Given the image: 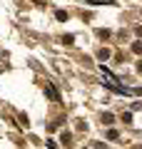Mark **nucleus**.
Instances as JSON below:
<instances>
[{
	"instance_id": "obj_4",
	"label": "nucleus",
	"mask_w": 142,
	"mask_h": 149,
	"mask_svg": "<svg viewBox=\"0 0 142 149\" xmlns=\"http://www.w3.org/2000/svg\"><path fill=\"white\" fill-rule=\"evenodd\" d=\"M140 72H142V62H140Z\"/></svg>"
},
{
	"instance_id": "obj_1",
	"label": "nucleus",
	"mask_w": 142,
	"mask_h": 149,
	"mask_svg": "<svg viewBox=\"0 0 142 149\" xmlns=\"http://www.w3.org/2000/svg\"><path fill=\"white\" fill-rule=\"evenodd\" d=\"M102 74H105V85L110 87L112 92H117V95H137L135 90H127V87H120V82H117L115 77H112V72L105 67V65H102Z\"/></svg>"
},
{
	"instance_id": "obj_3",
	"label": "nucleus",
	"mask_w": 142,
	"mask_h": 149,
	"mask_svg": "<svg viewBox=\"0 0 142 149\" xmlns=\"http://www.w3.org/2000/svg\"><path fill=\"white\" fill-rule=\"evenodd\" d=\"M45 90H47V95L53 97V100H55V97H58V92H55V90H53V87H50V85H47V87H45Z\"/></svg>"
},
{
	"instance_id": "obj_2",
	"label": "nucleus",
	"mask_w": 142,
	"mask_h": 149,
	"mask_svg": "<svg viewBox=\"0 0 142 149\" xmlns=\"http://www.w3.org/2000/svg\"><path fill=\"white\" fill-rule=\"evenodd\" d=\"M92 5H112V0H90Z\"/></svg>"
}]
</instances>
